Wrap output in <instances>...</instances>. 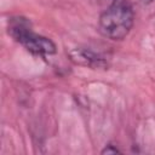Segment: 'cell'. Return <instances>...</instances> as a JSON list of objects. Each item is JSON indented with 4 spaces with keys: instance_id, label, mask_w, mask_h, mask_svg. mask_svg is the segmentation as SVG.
Wrapping results in <instances>:
<instances>
[{
    "instance_id": "1",
    "label": "cell",
    "mask_w": 155,
    "mask_h": 155,
    "mask_svg": "<svg viewBox=\"0 0 155 155\" xmlns=\"http://www.w3.org/2000/svg\"><path fill=\"white\" fill-rule=\"evenodd\" d=\"M7 33L15 41H17L27 51L35 56L47 57L57 52L56 44L50 38L33 31L29 19L22 16L11 17L8 19Z\"/></svg>"
},
{
    "instance_id": "2",
    "label": "cell",
    "mask_w": 155,
    "mask_h": 155,
    "mask_svg": "<svg viewBox=\"0 0 155 155\" xmlns=\"http://www.w3.org/2000/svg\"><path fill=\"white\" fill-rule=\"evenodd\" d=\"M134 23L132 7L126 2H116L108 6L98 18L99 33L110 40L121 41L131 31Z\"/></svg>"
},
{
    "instance_id": "3",
    "label": "cell",
    "mask_w": 155,
    "mask_h": 155,
    "mask_svg": "<svg viewBox=\"0 0 155 155\" xmlns=\"http://www.w3.org/2000/svg\"><path fill=\"white\" fill-rule=\"evenodd\" d=\"M69 58L73 63L92 69H105L108 67L107 58L91 50L90 47H75L69 51Z\"/></svg>"
},
{
    "instance_id": "4",
    "label": "cell",
    "mask_w": 155,
    "mask_h": 155,
    "mask_svg": "<svg viewBox=\"0 0 155 155\" xmlns=\"http://www.w3.org/2000/svg\"><path fill=\"white\" fill-rule=\"evenodd\" d=\"M119 153H121V151H120L115 145H113V144L105 145L104 149L101 151V154H119Z\"/></svg>"
},
{
    "instance_id": "5",
    "label": "cell",
    "mask_w": 155,
    "mask_h": 155,
    "mask_svg": "<svg viewBox=\"0 0 155 155\" xmlns=\"http://www.w3.org/2000/svg\"><path fill=\"white\" fill-rule=\"evenodd\" d=\"M99 2H102V4H107L108 6H110V5H113V4H116L117 0H99ZM108 6H107V7H108Z\"/></svg>"
},
{
    "instance_id": "6",
    "label": "cell",
    "mask_w": 155,
    "mask_h": 155,
    "mask_svg": "<svg viewBox=\"0 0 155 155\" xmlns=\"http://www.w3.org/2000/svg\"><path fill=\"white\" fill-rule=\"evenodd\" d=\"M144 4H151V2H154L155 0H142Z\"/></svg>"
}]
</instances>
